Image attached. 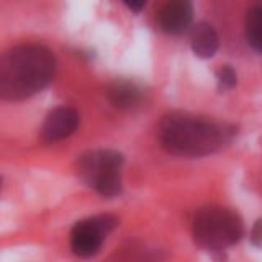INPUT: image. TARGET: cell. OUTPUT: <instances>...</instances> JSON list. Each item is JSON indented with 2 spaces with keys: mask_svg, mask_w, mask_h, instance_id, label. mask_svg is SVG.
Returning a JSON list of instances; mask_svg holds the SVG:
<instances>
[{
  "mask_svg": "<svg viewBox=\"0 0 262 262\" xmlns=\"http://www.w3.org/2000/svg\"><path fill=\"white\" fill-rule=\"evenodd\" d=\"M56 57L41 45H20L0 56V100L20 102L49 85Z\"/></svg>",
  "mask_w": 262,
  "mask_h": 262,
  "instance_id": "cell-1",
  "label": "cell"
},
{
  "mask_svg": "<svg viewBox=\"0 0 262 262\" xmlns=\"http://www.w3.org/2000/svg\"><path fill=\"white\" fill-rule=\"evenodd\" d=\"M106 98L117 108L129 110L141 103L143 92L136 84L129 80H115L106 87Z\"/></svg>",
  "mask_w": 262,
  "mask_h": 262,
  "instance_id": "cell-8",
  "label": "cell"
},
{
  "mask_svg": "<svg viewBox=\"0 0 262 262\" xmlns=\"http://www.w3.org/2000/svg\"><path fill=\"white\" fill-rule=\"evenodd\" d=\"M108 262H161L159 251L147 248L143 243H128L120 248Z\"/></svg>",
  "mask_w": 262,
  "mask_h": 262,
  "instance_id": "cell-10",
  "label": "cell"
},
{
  "mask_svg": "<svg viewBox=\"0 0 262 262\" xmlns=\"http://www.w3.org/2000/svg\"><path fill=\"white\" fill-rule=\"evenodd\" d=\"M79 120V113L71 106H57L45 118L41 126V139L45 143L62 141L77 129Z\"/></svg>",
  "mask_w": 262,
  "mask_h": 262,
  "instance_id": "cell-6",
  "label": "cell"
},
{
  "mask_svg": "<svg viewBox=\"0 0 262 262\" xmlns=\"http://www.w3.org/2000/svg\"><path fill=\"white\" fill-rule=\"evenodd\" d=\"M126 7L129 8V10H133L135 13H139L143 10V8L146 7V4L144 2H138V4H126Z\"/></svg>",
  "mask_w": 262,
  "mask_h": 262,
  "instance_id": "cell-14",
  "label": "cell"
},
{
  "mask_svg": "<svg viewBox=\"0 0 262 262\" xmlns=\"http://www.w3.org/2000/svg\"><path fill=\"white\" fill-rule=\"evenodd\" d=\"M118 226V218L113 215H97L80 220L71 231V249L77 257L89 259L102 249L115 228Z\"/></svg>",
  "mask_w": 262,
  "mask_h": 262,
  "instance_id": "cell-5",
  "label": "cell"
},
{
  "mask_svg": "<svg viewBox=\"0 0 262 262\" xmlns=\"http://www.w3.org/2000/svg\"><path fill=\"white\" fill-rule=\"evenodd\" d=\"M121 167L123 156L113 149L89 151L77 161V174L80 180L105 199L120 195Z\"/></svg>",
  "mask_w": 262,
  "mask_h": 262,
  "instance_id": "cell-4",
  "label": "cell"
},
{
  "mask_svg": "<svg viewBox=\"0 0 262 262\" xmlns=\"http://www.w3.org/2000/svg\"><path fill=\"white\" fill-rule=\"evenodd\" d=\"M229 139L228 126L190 113H169L159 123V143L182 158H203L220 151Z\"/></svg>",
  "mask_w": 262,
  "mask_h": 262,
  "instance_id": "cell-2",
  "label": "cell"
},
{
  "mask_svg": "<svg viewBox=\"0 0 262 262\" xmlns=\"http://www.w3.org/2000/svg\"><path fill=\"white\" fill-rule=\"evenodd\" d=\"M190 46L192 51L199 57H202V59L213 57L216 54L220 46V39L215 28L205 21L195 25L190 33Z\"/></svg>",
  "mask_w": 262,
  "mask_h": 262,
  "instance_id": "cell-9",
  "label": "cell"
},
{
  "mask_svg": "<svg viewBox=\"0 0 262 262\" xmlns=\"http://www.w3.org/2000/svg\"><path fill=\"white\" fill-rule=\"evenodd\" d=\"M252 243L256 244V246H262V220H259L256 226H254L252 229Z\"/></svg>",
  "mask_w": 262,
  "mask_h": 262,
  "instance_id": "cell-13",
  "label": "cell"
},
{
  "mask_svg": "<svg viewBox=\"0 0 262 262\" xmlns=\"http://www.w3.org/2000/svg\"><path fill=\"white\" fill-rule=\"evenodd\" d=\"M193 20V7L188 2L176 0L164 5L158 15V25L167 35H182L190 28Z\"/></svg>",
  "mask_w": 262,
  "mask_h": 262,
  "instance_id": "cell-7",
  "label": "cell"
},
{
  "mask_svg": "<svg viewBox=\"0 0 262 262\" xmlns=\"http://www.w3.org/2000/svg\"><path fill=\"white\" fill-rule=\"evenodd\" d=\"M218 80L225 89H233L237 82L236 71L233 68H229V66H225V68H221L218 71Z\"/></svg>",
  "mask_w": 262,
  "mask_h": 262,
  "instance_id": "cell-12",
  "label": "cell"
},
{
  "mask_svg": "<svg viewBox=\"0 0 262 262\" xmlns=\"http://www.w3.org/2000/svg\"><path fill=\"white\" fill-rule=\"evenodd\" d=\"M0 187H2V179H0Z\"/></svg>",
  "mask_w": 262,
  "mask_h": 262,
  "instance_id": "cell-15",
  "label": "cell"
},
{
  "mask_svg": "<svg viewBox=\"0 0 262 262\" xmlns=\"http://www.w3.org/2000/svg\"><path fill=\"white\" fill-rule=\"evenodd\" d=\"M192 233L199 246L208 251H223L234 246L244 234V225L236 211L210 205L195 213Z\"/></svg>",
  "mask_w": 262,
  "mask_h": 262,
  "instance_id": "cell-3",
  "label": "cell"
},
{
  "mask_svg": "<svg viewBox=\"0 0 262 262\" xmlns=\"http://www.w3.org/2000/svg\"><path fill=\"white\" fill-rule=\"evenodd\" d=\"M246 38L248 43L262 54V5L252 7L246 16Z\"/></svg>",
  "mask_w": 262,
  "mask_h": 262,
  "instance_id": "cell-11",
  "label": "cell"
}]
</instances>
